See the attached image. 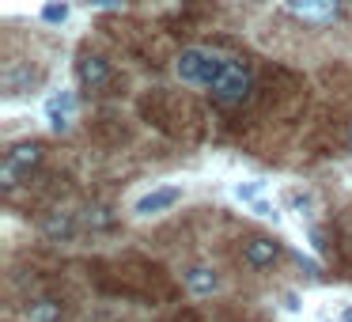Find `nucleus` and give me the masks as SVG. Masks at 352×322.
I'll use <instances>...</instances> for the list:
<instances>
[{"label":"nucleus","instance_id":"f257e3e1","mask_svg":"<svg viewBox=\"0 0 352 322\" xmlns=\"http://www.w3.org/2000/svg\"><path fill=\"white\" fill-rule=\"evenodd\" d=\"M223 65H228V61L205 54V50H182V54H178V61H175V72L186 80V84H205V87H212L216 80H220Z\"/></svg>","mask_w":352,"mask_h":322},{"label":"nucleus","instance_id":"f03ea898","mask_svg":"<svg viewBox=\"0 0 352 322\" xmlns=\"http://www.w3.org/2000/svg\"><path fill=\"white\" fill-rule=\"evenodd\" d=\"M38 163H42V144L38 140H23V144H16L8 155H4V163H0V186H4V190H16L19 178L31 175Z\"/></svg>","mask_w":352,"mask_h":322},{"label":"nucleus","instance_id":"7ed1b4c3","mask_svg":"<svg viewBox=\"0 0 352 322\" xmlns=\"http://www.w3.org/2000/svg\"><path fill=\"white\" fill-rule=\"evenodd\" d=\"M250 87H254L250 72H246L243 65L228 61L220 72V80L212 84V99L220 103V107H243V103L250 99Z\"/></svg>","mask_w":352,"mask_h":322},{"label":"nucleus","instance_id":"20e7f679","mask_svg":"<svg viewBox=\"0 0 352 322\" xmlns=\"http://www.w3.org/2000/svg\"><path fill=\"white\" fill-rule=\"evenodd\" d=\"M284 4H288L292 16L307 19V23H329L341 12V0H284Z\"/></svg>","mask_w":352,"mask_h":322},{"label":"nucleus","instance_id":"39448f33","mask_svg":"<svg viewBox=\"0 0 352 322\" xmlns=\"http://www.w3.org/2000/svg\"><path fill=\"white\" fill-rule=\"evenodd\" d=\"M276 258H280V243H276V239L258 235V239H250V243H243V261L250 269H269Z\"/></svg>","mask_w":352,"mask_h":322},{"label":"nucleus","instance_id":"423d86ee","mask_svg":"<svg viewBox=\"0 0 352 322\" xmlns=\"http://www.w3.org/2000/svg\"><path fill=\"white\" fill-rule=\"evenodd\" d=\"M76 76H80V84L84 87H107L110 84V65H107V57H99V54H84L80 57V65H76Z\"/></svg>","mask_w":352,"mask_h":322},{"label":"nucleus","instance_id":"0eeeda50","mask_svg":"<svg viewBox=\"0 0 352 322\" xmlns=\"http://www.w3.org/2000/svg\"><path fill=\"white\" fill-rule=\"evenodd\" d=\"M178 197H182V190H178V186H163V190H152V193H144V197L137 201V208H133V213H137V216L163 213V208L178 205Z\"/></svg>","mask_w":352,"mask_h":322},{"label":"nucleus","instance_id":"6e6552de","mask_svg":"<svg viewBox=\"0 0 352 322\" xmlns=\"http://www.w3.org/2000/svg\"><path fill=\"white\" fill-rule=\"evenodd\" d=\"M186 288H190L193 296H212V292L220 288V277L208 266H193V269H186Z\"/></svg>","mask_w":352,"mask_h":322},{"label":"nucleus","instance_id":"1a4fd4ad","mask_svg":"<svg viewBox=\"0 0 352 322\" xmlns=\"http://www.w3.org/2000/svg\"><path fill=\"white\" fill-rule=\"evenodd\" d=\"M42 235L54 239V243H61V239H72L76 235V220H72L69 213H54L42 220Z\"/></svg>","mask_w":352,"mask_h":322},{"label":"nucleus","instance_id":"9d476101","mask_svg":"<svg viewBox=\"0 0 352 322\" xmlns=\"http://www.w3.org/2000/svg\"><path fill=\"white\" fill-rule=\"evenodd\" d=\"M46 110H50V125H54L57 133H65V129H69V114H72V95L69 92L54 95Z\"/></svg>","mask_w":352,"mask_h":322},{"label":"nucleus","instance_id":"9b49d317","mask_svg":"<svg viewBox=\"0 0 352 322\" xmlns=\"http://www.w3.org/2000/svg\"><path fill=\"white\" fill-rule=\"evenodd\" d=\"M27 319L31 322H61V303L57 299H34V303H27Z\"/></svg>","mask_w":352,"mask_h":322},{"label":"nucleus","instance_id":"f8f14e48","mask_svg":"<svg viewBox=\"0 0 352 322\" xmlns=\"http://www.w3.org/2000/svg\"><path fill=\"white\" fill-rule=\"evenodd\" d=\"M42 19H46V23H65V19H69V4H65V0H50L46 8H42Z\"/></svg>","mask_w":352,"mask_h":322},{"label":"nucleus","instance_id":"ddd939ff","mask_svg":"<svg viewBox=\"0 0 352 322\" xmlns=\"http://www.w3.org/2000/svg\"><path fill=\"white\" fill-rule=\"evenodd\" d=\"M261 186H265V182H239V186H235V197H239V201H258V190H261Z\"/></svg>","mask_w":352,"mask_h":322},{"label":"nucleus","instance_id":"4468645a","mask_svg":"<svg viewBox=\"0 0 352 322\" xmlns=\"http://www.w3.org/2000/svg\"><path fill=\"white\" fill-rule=\"evenodd\" d=\"M87 224H95V228H110L114 216H110L107 208H87Z\"/></svg>","mask_w":352,"mask_h":322},{"label":"nucleus","instance_id":"2eb2a0df","mask_svg":"<svg viewBox=\"0 0 352 322\" xmlns=\"http://www.w3.org/2000/svg\"><path fill=\"white\" fill-rule=\"evenodd\" d=\"M250 205H254V216H261V220H276V216H280L269 201H250Z\"/></svg>","mask_w":352,"mask_h":322},{"label":"nucleus","instance_id":"dca6fc26","mask_svg":"<svg viewBox=\"0 0 352 322\" xmlns=\"http://www.w3.org/2000/svg\"><path fill=\"white\" fill-rule=\"evenodd\" d=\"M87 4H91V8H118L122 0H87Z\"/></svg>","mask_w":352,"mask_h":322},{"label":"nucleus","instance_id":"f3484780","mask_svg":"<svg viewBox=\"0 0 352 322\" xmlns=\"http://www.w3.org/2000/svg\"><path fill=\"white\" fill-rule=\"evenodd\" d=\"M341 322H352V307H344V314H341Z\"/></svg>","mask_w":352,"mask_h":322},{"label":"nucleus","instance_id":"a211bd4d","mask_svg":"<svg viewBox=\"0 0 352 322\" xmlns=\"http://www.w3.org/2000/svg\"><path fill=\"white\" fill-rule=\"evenodd\" d=\"M349 144H352V129H349Z\"/></svg>","mask_w":352,"mask_h":322}]
</instances>
